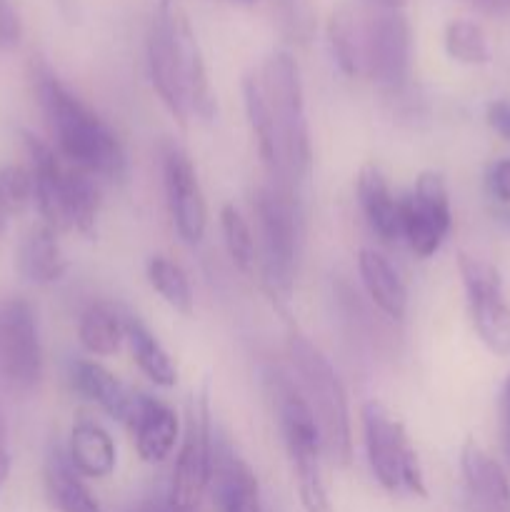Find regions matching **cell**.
Wrapping results in <instances>:
<instances>
[{"label": "cell", "instance_id": "f546056e", "mask_svg": "<svg viewBox=\"0 0 510 512\" xmlns=\"http://www.w3.org/2000/svg\"><path fill=\"white\" fill-rule=\"evenodd\" d=\"M220 230H223L225 248H228L230 260H233L235 268L243 275H253L258 268V243H255V235L250 230V223L243 218L235 205H223L220 210Z\"/></svg>", "mask_w": 510, "mask_h": 512}, {"label": "cell", "instance_id": "f35d334b", "mask_svg": "<svg viewBox=\"0 0 510 512\" xmlns=\"http://www.w3.org/2000/svg\"><path fill=\"white\" fill-rule=\"evenodd\" d=\"M128 512H183V510H178L175 505H170L168 495H163V498H158V495H155V498H145V500H140V503H135Z\"/></svg>", "mask_w": 510, "mask_h": 512}, {"label": "cell", "instance_id": "7402d4cb", "mask_svg": "<svg viewBox=\"0 0 510 512\" xmlns=\"http://www.w3.org/2000/svg\"><path fill=\"white\" fill-rule=\"evenodd\" d=\"M358 273L375 308L390 320H403L408 313V288L395 265L378 250L363 248L358 253Z\"/></svg>", "mask_w": 510, "mask_h": 512}, {"label": "cell", "instance_id": "d590c367", "mask_svg": "<svg viewBox=\"0 0 510 512\" xmlns=\"http://www.w3.org/2000/svg\"><path fill=\"white\" fill-rule=\"evenodd\" d=\"M23 38V23L13 0H0V50H10Z\"/></svg>", "mask_w": 510, "mask_h": 512}, {"label": "cell", "instance_id": "4316f807", "mask_svg": "<svg viewBox=\"0 0 510 512\" xmlns=\"http://www.w3.org/2000/svg\"><path fill=\"white\" fill-rule=\"evenodd\" d=\"M65 210L70 230H78L85 238H95L100 215V190L93 175L70 165L65 175Z\"/></svg>", "mask_w": 510, "mask_h": 512}, {"label": "cell", "instance_id": "5bb4252c", "mask_svg": "<svg viewBox=\"0 0 510 512\" xmlns=\"http://www.w3.org/2000/svg\"><path fill=\"white\" fill-rule=\"evenodd\" d=\"M210 490H213L215 510L218 512H263L260 485L253 468L235 453L228 440H215V433Z\"/></svg>", "mask_w": 510, "mask_h": 512}, {"label": "cell", "instance_id": "74e56055", "mask_svg": "<svg viewBox=\"0 0 510 512\" xmlns=\"http://www.w3.org/2000/svg\"><path fill=\"white\" fill-rule=\"evenodd\" d=\"M500 438H503V453L510 470V378L505 380L503 393H500Z\"/></svg>", "mask_w": 510, "mask_h": 512}, {"label": "cell", "instance_id": "9c48e42d", "mask_svg": "<svg viewBox=\"0 0 510 512\" xmlns=\"http://www.w3.org/2000/svg\"><path fill=\"white\" fill-rule=\"evenodd\" d=\"M458 270L468 295L475 333L493 355H510V305L503 298V278L493 263L460 253Z\"/></svg>", "mask_w": 510, "mask_h": 512}, {"label": "cell", "instance_id": "603a6c76", "mask_svg": "<svg viewBox=\"0 0 510 512\" xmlns=\"http://www.w3.org/2000/svg\"><path fill=\"white\" fill-rule=\"evenodd\" d=\"M45 495L58 512H103L95 495L83 483V475L73 468L68 453L55 445L43 470Z\"/></svg>", "mask_w": 510, "mask_h": 512}, {"label": "cell", "instance_id": "2e32d148", "mask_svg": "<svg viewBox=\"0 0 510 512\" xmlns=\"http://www.w3.org/2000/svg\"><path fill=\"white\" fill-rule=\"evenodd\" d=\"M175 43H178L180 73H183V85H185V95H188L190 115L195 113L203 120H213L215 113H218V103H215V93H213V85H210L208 65H205L198 35H195L183 5H180L178 13H175Z\"/></svg>", "mask_w": 510, "mask_h": 512}, {"label": "cell", "instance_id": "8992f818", "mask_svg": "<svg viewBox=\"0 0 510 512\" xmlns=\"http://www.w3.org/2000/svg\"><path fill=\"white\" fill-rule=\"evenodd\" d=\"M210 470H213V423H210L208 390H203L198 400H190L188 405L183 443L175 460L170 488L165 493L170 505L183 512H200L210 488Z\"/></svg>", "mask_w": 510, "mask_h": 512}, {"label": "cell", "instance_id": "7c38bea8", "mask_svg": "<svg viewBox=\"0 0 510 512\" xmlns=\"http://www.w3.org/2000/svg\"><path fill=\"white\" fill-rule=\"evenodd\" d=\"M163 188L170 220L183 243L198 245L208 230V205L190 155L178 143H163Z\"/></svg>", "mask_w": 510, "mask_h": 512}, {"label": "cell", "instance_id": "1f68e13d", "mask_svg": "<svg viewBox=\"0 0 510 512\" xmlns=\"http://www.w3.org/2000/svg\"><path fill=\"white\" fill-rule=\"evenodd\" d=\"M280 33L295 45H308L318 30L315 0H273Z\"/></svg>", "mask_w": 510, "mask_h": 512}, {"label": "cell", "instance_id": "9a60e30c", "mask_svg": "<svg viewBox=\"0 0 510 512\" xmlns=\"http://www.w3.org/2000/svg\"><path fill=\"white\" fill-rule=\"evenodd\" d=\"M465 488L478 512H510V478L503 465L485 453L475 440H468L460 453Z\"/></svg>", "mask_w": 510, "mask_h": 512}, {"label": "cell", "instance_id": "5b68a950", "mask_svg": "<svg viewBox=\"0 0 510 512\" xmlns=\"http://www.w3.org/2000/svg\"><path fill=\"white\" fill-rule=\"evenodd\" d=\"M363 435L370 470L388 493L405 490L418 498L428 495L423 465L410 445L405 425L393 418L380 400H368L363 405Z\"/></svg>", "mask_w": 510, "mask_h": 512}, {"label": "cell", "instance_id": "d6986e66", "mask_svg": "<svg viewBox=\"0 0 510 512\" xmlns=\"http://www.w3.org/2000/svg\"><path fill=\"white\" fill-rule=\"evenodd\" d=\"M358 205L363 210V218L368 223L370 233L385 245H393L403 240V223H400V200L390 190L383 170L378 165L368 163L360 168L358 185Z\"/></svg>", "mask_w": 510, "mask_h": 512}, {"label": "cell", "instance_id": "60d3db41", "mask_svg": "<svg viewBox=\"0 0 510 512\" xmlns=\"http://www.w3.org/2000/svg\"><path fill=\"white\" fill-rule=\"evenodd\" d=\"M480 13L485 15H505L510 13V0H470Z\"/></svg>", "mask_w": 510, "mask_h": 512}, {"label": "cell", "instance_id": "d6a6232c", "mask_svg": "<svg viewBox=\"0 0 510 512\" xmlns=\"http://www.w3.org/2000/svg\"><path fill=\"white\" fill-rule=\"evenodd\" d=\"M33 178L28 168L20 165H8L0 168V213L5 218L20 215L30 203H33Z\"/></svg>", "mask_w": 510, "mask_h": 512}, {"label": "cell", "instance_id": "484cf974", "mask_svg": "<svg viewBox=\"0 0 510 512\" xmlns=\"http://www.w3.org/2000/svg\"><path fill=\"white\" fill-rule=\"evenodd\" d=\"M325 38H328L330 58L345 78L363 73V28L350 10L338 8L330 13Z\"/></svg>", "mask_w": 510, "mask_h": 512}, {"label": "cell", "instance_id": "4fadbf2b", "mask_svg": "<svg viewBox=\"0 0 510 512\" xmlns=\"http://www.w3.org/2000/svg\"><path fill=\"white\" fill-rule=\"evenodd\" d=\"M270 385H273L275 413H278V425L290 463L293 468L318 465L323 445H320V430L308 400L300 393L298 385L283 373L273 375Z\"/></svg>", "mask_w": 510, "mask_h": 512}, {"label": "cell", "instance_id": "ba28073f", "mask_svg": "<svg viewBox=\"0 0 510 512\" xmlns=\"http://www.w3.org/2000/svg\"><path fill=\"white\" fill-rule=\"evenodd\" d=\"M43 378V348L33 305L23 298L0 303V380L10 390L30 393Z\"/></svg>", "mask_w": 510, "mask_h": 512}, {"label": "cell", "instance_id": "6da1fadb", "mask_svg": "<svg viewBox=\"0 0 510 512\" xmlns=\"http://www.w3.org/2000/svg\"><path fill=\"white\" fill-rule=\"evenodd\" d=\"M30 83L60 155L93 178L123 183L128 178V153L118 133L43 58L30 63Z\"/></svg>", "mask_w": 510, "mask_h": 512}, {"label": "cell", "instance_id": "d4e9b609", "mask_svg": "<svg viewBox=\"0 0 510 512\" xmlns=\"http://www.w3.org/2000/svg\"><path fill=\"white\" fill-rule=\"evenodd\" d=\"M125 325V340L130 345V355H133L135 365L140 368V373L155 383L158 388H173L178 383V368H175L173 358H170L168 350L160 345V340L155 338L148 330V325L143 320H138L135 315H128L123 320Z\"/></svg>", "mask_w": 510, "mask_h": 512}, {"label": "cell", "instance_id": "b9f144b4", "mask_svg": "<svg viewBox=\"0 0 510 512\" xmlns=\"http://www.w3.org/2000/svg\"><path fill=\"white\" fill-rule=\"evenodd\" d=\"M375 5H378L380 10H403V5L408 3V0H373Z\"/></svg>", "mask_w": 510, "mask_h": 512}, {"label": "cell", "instance_id": "7bdbcfd3", "mask_svg": "<svg viewBox=\"0 0 510 512\" xmlns=\"http://www.w3.org/2000/svg\"><path fill=\"white\" fill-rule=\"evenodd\" d=\"M228 3H235V5H253V3H258V0H228Z\"/></svg>", "mask_w": 510, "mask_h": 512}, {"label": "cell", "instance_id": "4dcf8cb0", "mask_svg": "<svg viewBox=\"0 0 510 512\" xmlns=\"http://www.w3.org/2000/svg\"><path fill=\"white\" fill-rule=\"evenodd\" d=\"M445 53L463 65H485L490 63V43L485 30L475 20L458 18L445 25Z\"/></svg>", "mask_w": 510, "mask_h": 512}, {"label": "cell", "instance_id": "44dd1931", "mask_svg": "<svg viewBox=\"0 0 510 512\" xmlns=\"http://www.w3.org/2000/svg\"><path fill=\"white\" fill-rule=\"evenodd\" d=\"M15 270L25 283L53 285L68 270L63 248L58 243V233L50 225L38 223L20 238L15 250Z\"/></svg>", "mask_w": 510, "mask_h": 512}, {"label": "cell", "instance_id": "cb8c5ba5", "mask_svg": "<svg viewBox=\"0 0 510 512\" xmlns=\"http://www.w3.org/2000/svg\"><path fill=\"white\" fill-rule=\"evenodd\" d=\"M68 458L83 478L100 480L108 478L115 470L118 450L103 425L93 423V420H78L70 430Z\"/></svg>", "mask_w": 510, "mask_h": 512}, {"label": "cell", "instance_id": "e0dca14e", "mask_svg": "<svg viewBox=\"0 0 510 512\" xmlns=\"http://www.w3.org/2000/svg\"><path fill=\"white\" fill-rule=\"evenodd\" d=\"M128 428L133 430L140 458L153 465L168 460L180 438L175 410L148 393H138V405Z\"/></svg>", "mask_w": 510, "mask_h": 512}, {"label": "cell", "instance_id": "30bf717a", "mask_svg": "<svg viewBox=\"0 0 510 512\" xmlns=\"http://www.w3.org/2000/svg\"><path fill=\"white\" fill-rule=\"evenodd\" d=\"M400 223L403 240L418 258H430L443 248L453 228L448 183L435 170H423L415 188L400 200Z\"/></svg>", "mask_w": 510, "mask_h": 512}, {"label": "cell", "instance_id": "ac0fdd59", "mask_svg": "<svg viewBox=\"0 0 510 512\" xmlns=\"http://www.w3.org/2000/svg\"><path fill=\"white\" fill-rule=\"evenodd\" d=\"M243 103H245V115H248L250 130H253L255 145H258L260 160H263L265 170H268L270 175V185L298 195V190L290 185L288 170H285L283 153H280L278 130H275L268 100H265L263 88H260L258 73H248L243 78Z\"/></svg>", "mask_w": 510, "mask_h": 512}, {"label": "cell", "instance_id": "ffe728a7", "mask_svg": "<svg viewBox=\"0 0 510 512\" xmlns=\"http://www.w3.org/2000/svg\"><path fill=\"white\" fill-rule=\"evenodd\" d=\"M70 383H73L75 393L93 400L110 418L130 425L135 415V405H138V393L120 383L108 368L88 358L73 360L70 363Z\"/></svg>", "mask_w": 510, "mask_h": 512}, {"label": "cell", "instance_id": "8d00e7d4", "mask_svg": "<svg viewBox=\"0 0 510 512\" xmlns=\"http://www.w3.org/2000/svg\"><path fill=\"white\" fill-rule=\"evenodd\" d=\"M485 120H488V125L500 135V138H505L510 143V103L508 100H493V103H488Z\"/></svg>", "mask_w": 510, "mask_h": 512}, {"label": "cell", "instance_id": "83f0119b", "mask_svg": "<svg viewBox=\"0 0 510 512\" xmlns=\"http://www.w3.org/2000/svg\"><path fill=\"white\" fill-rule=\"evenodd\" d=\"M78 338L80 345H83L90 355L108 358V355L118 353L120 345H123L125 325L110 305L93 303L90 308H85L83 315H80Z\"/></svg>", "mask_w": 510, "mask_h": 512}, {"label": "cell", "instance_id": "836d02e7", "mask_svg": "<svg viewBox=\"0 0 510 512\" xmlns=\"http://www.w3.org/2000/svg\"><path fill=\"white\" fill-rule=\"evenodd\" d=\"M295 480H298L300 505H303L305 512H335L328 498V490H325L323 475H320V465L295 468Z\"/></svg>", "mask_w": 510, "mask_h": 512}, {"label": "cell", "instance_id": "8fae6325", "mask_svg": "<svg viewBox=\"0 0 510 512\" xmlns=\"http://www.w3.org/2000/svg\"><path fill=\"white\" fill-rule=\"evenodd\" d=\"M178 0H158L153 8V18L148 25V40H145V55H148V73L155 93L163 100L168 113L180 125H188L190 105L185 95L183 73H180L178 43H175V13Z\"/></svg>", "mask_w": 510, "mask_h": 512}, {"label": "cell", "instance_id": "f1b7e54d", "mask_svg": "<svg viewBox=\"0 0 510 512\" xmlns=\"http://www.w3.org/2000/svg\"><path fill=\"white\" fill-rule=\"evenodd\" d=\"M148 283L175 313L193 315V285H190L188 273L175 260L165 258V255H153L148 260Z\"/></svg>", "mask_w": 510, "mask_h": 512}, {"label": "cell", "instance_id": "52a82bcc", "mask_svg": "<svg viewBox=\"0 0 510 512\" xmlns=\"http://www.w3.org/2000/svg\"><path fill=\"white\" fill-rule=\"evenodd\" d=\"M413 30L403 10H380L363 28V70L388 95H400L410 83Z\"/></svg>", "mask_w": 510, "mask_h": 512}, {"label": "cell", "instance_id": "277c9868", "mask_svg": "<svg viewBox=\"0 0 510 512\" xmlns=\"http://www.w3.org/2000/svg\"><path fill=\"white\" fill-rule=\"evenodd\" d=\"M253 213L258 223V260L263 265L265 285L280 303L293 295L298 245L303 235L298 195L275 185H260L253 195Z\"/></svg>", "mask_w": 510, "mask_h": 512}, {"label": "cell", "instance_id": "3957f363", "mask_svg": "<svg viewBox=\"0 0 510 512\" xmlns=\"http://www.w3.org/2000/svg\"><path fill=\"white\" fill-rule=\"evenodd\" d=\"M258 78L270 115H273L275 130H278L280 153H283L290 185L298 190L313 168V145H310V125L298 60L290 50H273L260 65Z\"/></svg>", "mask_w": 510, "mask_h": 512}, {"label": "cell", "instance_id": "ab89813d", "mask_svg": "<svg viewBox=\"0 0 510 512\" xmlns=\"http://www.w3.org/2000/svg\"><path fill=\"white\" fill-rule=\"evenodd\" d=\"M10 475V453H8V430H5L3 415H0V488Z\"/></svg>", "mask_w": 510, "mask_h": 512}, {"label": "cell", "instance_id": "7a4b0ae2", "mask_svg": "<svg viewBox=\"0 0 510 512\" xmlns=\"http://www.w3.org/2000/svg\"><path fill=\"white\" fill-rule=\"evenodd\" d=\"M288 358L298 373L300 393L305 395L318 423L323 455L333 465L343 468L353 455L348 395H345L343 383L323 350L298 330H293L288 338Z\"/></svg>", "mask_w": 510, "mask_h": 512}, {"label": "cell", "instance_id": "e575fe53", "mask_svg": "<svg viewBox=\"0 0 510 512\" xmlns=\"http://www.w3.org/2000/svg\"><path fill=\"white\" fill-rule=\"evenodd\" d=\"M485 190L500 208H510V158L495 160L485 173Z\"/></svg>", "mask_w": 510, "mask_h": 512}]
</instances>
